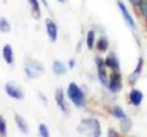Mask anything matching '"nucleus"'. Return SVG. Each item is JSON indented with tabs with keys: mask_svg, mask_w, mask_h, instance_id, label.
<instances>
[{
	"mask_svg": "<svg viewBox=\"0 0 147 137\" xmlns=\"http://www.w3.org/2000/svg\"><path fill=\"white\" fill-rule=\"evenodd\" d=\"M77 131L88 137H100V124L97 119H84L77 125Z\"/></svg>",
	"mask_w": 147,
	"mask_h": 137,
	"instance_id": "obj_1",
	"label": "nucleus"
},
{
	"mask_svg": "<svg viewBox=\"0 0 147 137\" xmlns=\"http://www.w3.org/2000/svg\"><path fill=\"white\" fill-rule=\"evenodd\" d=\"M25 72L30 79H36V77H39L44 72V66L38 60L27 58L25 60Z\"/></svg>",
	"mask_w": 147,
	"mask_h": 137,
	"instance_id": "obj_2",
	"label": "nucleus"
},
{
	"mask_svg": "<svg viewBox=\"0 0 147 137\" xmlns=\"http://www.w3.org/2000/svg\"><path fill=\"white\" fill-rule=\"evenodd\" d=\"M67 95L70 98L71 102L75 104L76 107H85L86 104V99H85V94L81 91V88L77 86L75 82H71L67 87Z\"/></svg>",
	"mask_w": 147,
	"mask_h": 137,
	"instance_id": "obj_3",
	"label": "nucleus"
},
{
	"mask_svg": "<svg viewBox=\"0 0 147 137\" xmlns=\"http://www.w3.org/2000/svg\"><path fill=\"white\" fill-rule=\"evenodd\" d=\"M96 65H97V68H98V79L100 81V83L108 87L109 79H108V75H107V68H105V61L102 58L96 56Z\"/></svg>",
	"mask_w": 147,
	"mask_h": 137,
	"instance_id": "obj_4",
	"label": "nucleus"
},
{
	"mask_svg": "<svg viewBox=\"0 0 147 137\" xmlns=\"http://www.w3.org/2000/svg\"><path fill=\"white\" fill-rule=\"evenodd\" d=\"M123 87V81H121V75L119 71H114L112 76L109 79V85H108V88L110 92L113 93H118L119 91Z\"/></svg>",
	"mask_w": 147,
	"mask_h": 137,
	"instance_id": "obj_5",
	"label": "nucleus"
},
{
	"mask_svg": "<svg viewBox=\"0 0 147 137\" xmlns=\"http://www.w3.org/2000/svg\"><path fill=\"white\" fill-rule=\"evenodd\" d=\"M118 6H119V9H120V11H121V15H123V19H124V21H125V24L130 27L132 31H136V24H135L134 19H132V16L130 15V12L127 11L125 4L119 0V1H118Z\"/></svg>",
	"mask_w": 147,
	"mask_h": 137,
	"instance_id": "obj_6",
	"label": "nucleus"
},
{
	"mask_svg": "<svg viewBox=\"0 0 147 137\" xmlns=\"http://www.w3.org/2000/svg\"><path fill=\"white\" fill-rule=\"evenodd\" d=\"M5 92L13 99L21 100L22 98H24V92L21 91V88L18 87L17 85L11 83V82H9V83L5 85Z\"/></svg>",
	"mask_w": 147,
	"mask_h": 137,
	"instance_id": "obj_7",
	"label": "nucleus"
},
{
	"mask_svg": "<svg viewBox=\"0 0 147 137\" xmlns=\"http://www.w3.org/2000/svg\"><path fill=\"white\" fill-rule=\"evenodd\" d=\"M45 27H47V33L52 42H55L58 38V26L55 25V22L50 19L45 20Z\"/></svg>",
	"mask_w": 147,
	"mask_h": 137,
	"instance_id": "obj_8",
	"label": "nucleus"
},
{
	"mask_svg": "<svg viewBox=\"0 0 147 137\" xmlns=\"http://www.w3.org/2000/svg\"><path fill=\"white\" fill-rule=\"evenodd\" d=\"M105 66L110 67L113 71H119L120 68V64H119V59L117 58L115 53H109L108 56L105 58Z\"/></svg>",
	"mask_w": 147,
	"mask_h": 137,
	"instance_id": "obj_9",
	"label": "nucleus"
},
{
	"mask_svg": "<svg viewBox=\"0 0 147 137\" xmlns=\"http://www.w3.org/2000/svg\"><path fill=\"white\" fill-rule=\"evenodd\" d=\"M142 67H144V59L140 58L139 59V62H137V65L135 67V70L132 71V74L130 76H129V82H130L131 85H135L136 81L139 80V77H140L141 72H142Z\"/></svg>",
	"mask_w": 147,
	"mask_h": 137,
	"instance_id": "obj_10",
	"label": "nucleus"
},
{
	"mask_svg": "<svg viewBox=\"0 0 147 137\" xmlns=\"http://www.w3.org/2000/svg\"><path fill=\"white\" fill-rule=\"evenodd\" d=\"M55 102H57V104L60 107V109H61L64 113H67L69 111L67 104L65 102V99H64V92H63L61 88H58L57 92H55Z\"/></svg>",
	"mask_w": 147,
	"mask_h": 137,
	"instance_id": "obj_11",
	"label": "nucleus"
},
{
	"mask_svg": "<svg viewBox=\"0 0 147 137\" xmlns=\"http://www.w3.org/2000/svg\"><path fill=\"white\" fill-rule=\"evenodd\" d=\"M129 98H130V102L134 104V105L139 107L141 102H142V98H144V94H142V92H140L139 89L136 88H132L131 92H130V95H129Z\"/></svg>",
	"mask_w": 147,
	"mask_h": 137,
	"instance_id": "obj_12",
	"label": "nucleus"
},
{
	"mask_svg": "<svg viewBox=\"0 0 147 137\" xmlns=\"http://www.w3.org/2000/svg\"><path fill=\"white\" fill-rule=\"evenodd\" d=\"M3 58L5 62L7 64H12L13 61V53H12V47L10 44H5L3 48Z\"/></svg>",
	"mask_w": 147,
	"mask_h": 137,
	"instance_id": "obj_13",
	"label": "nucleus"
},
{
	"mask_svg": "<svg viewBox=\"0 0 147 137\" xmlns=\"http://www.w3.org/2000/svg\"><path fill=\"white\" fill-rule=\"evenodd\" d=\"M15 122H16L17 127L20 129V131H22L24 134H27V132H28V125H27V122L25 121V119L22 116H20L18 114H15Z\"/></svg>",
	"mask_w": 147,
	"mask_h": 137,
	"instance_id": "obj_14",
	"label": "nucleus"
},
{
	"mask_svg": "<svg viewBox=\"0 0 147 137\" xmlns=\"http://www.w3.org/2000/svg\"><path fill=\"white\" fill-rule=\"evenodd\" d=\"M28 3H30V5H31L32 16H33L36 20H39L40 19V9H39L38 0H28Z\"/></svg>",
	"mask_w": 147,
	"mask_h": 137,
	"instance_id": "obj_15",
	"label": "nucleus"
},
{
	"mask_svg": "<svg viewBox=\"0 0 147 137\" xmlns=\"http://www.w3.org/2000/svg\"><path fill=\"white\" fill-rule=\"evenodd\" d=\"M53 71H54V74H57V75H64L66 72V66L64 65L61 61L55 60L53 62Z\"/></svg>",
	"mask_w": 147,
	"mask_h": 137,
	"instance_id": "obj_16",
	"label": "nucleus"
},
{
	"mask_svg": "<svg viewBox=\"0 0 147 137\" xmlns=\"http://www.w3.org/2000/svg\"><path fill=\"white\" fill-rule=\"evenodd\" d=\"M132 126V122L130 120V118L125 116L124 119H121V122H120V129H121V132L123 134H127L129 131H130Z\"/></svg>",
	"mask_w": 147,
	"mask_h": 137,
	"instance_id": "obj_17",
	"label": "nucleus"
},
{
	"mask_svg": "<svg viewBox=\"0 0 147 137\" xmlns=\"http://www.w3.org/2000/svg\"><path fill=\"white\" fill-rule=\"evenodd\" d=\"M108 45H109V42L107 37H100L97 42V49L99 52H105V50L108 49Z\"/></svg>",
	"mask_w": 147,
	"mask_h": 137,
	"instance_id": "obj_18",
	"label": "nucleus"
},
{
	"mask_svg": "<svg viewBox=\"0 0 147 137\" xmlns=\"http://www.w3.org/2000/svg\"><path fill=\"white\" fill-rule=\"evenodd\" d=\"M137 6L140 9V12L141 15L147 19V0H140L139 4H137Z\"/></svg>",
	"mask_w": 147,
	"mask_h": 137,
	"instance_id": "obj_19",
	"label": "nucleus"
},
{
	"mask_svg": "<svg viewBox=\"0 0 147 137\" xmlns=\"http://www.w3.org/2000/svg\"><path fill=\"white\" fill-rule=\"evenodd\" d=\"M112 113H113V115L115 116L117 119H120V120L126 116L125 113H124V110H123V108H120V107H114L113 110H112Z\"/></svg>",
	"mask_w": 147,
	"mask_h": 137,
	"instance_id": "obj_20",
	"label": "nucleus"
},
{
	"mask_svg": "<svg viewBox=\"0 0 147 137\" xmlns=\"http://www.w3.org/2000/svg\"><path fill=\"white\" fill-rule=\"evenodd\" d=\"M0 31H1V32H5V33H7V32L11 31V26H10V24L7 22V20L0 19Z\"/></svg>",
	"mask_w": 147,
	"mask_h": 137,
	"instance_id": "obj_21",
	"label": "nucleus"
},
{
	"mask_svg": "<svg viewBox=\"0 0 147 137\" xmlns=\"http://www.w3.org/2000/svg\"><path fill=\"white\" fill-rule=\"evenodd\" d=\"M0 137H6V120L0 115Z\"/></svg>",
	"mask_w": 147,
	"mask_h": 137,
	"instance_id": "obj_22",
	"label": "nucleus"
},
{
	"mask_svg": "<svg viewBox=\"0 0 147 137\" xmlns=\"http://www.w3.org/2000/svg\"><path fill=\"white\" fill-rule=\"evenodd\" d=\"M94 38H96V34H94V31H90L87 33V47L90 49L93 48V44H94Z\"/></svg>",
	"mask_w": 147,
	"mask_h": 137,
	"instance_id": "obj_23",
	"label": "nucleus"
},
{
	"mask_svg": "<svg viewBox=\"0 0 147 137\" xmlns=\"http://www.w3.org/2000/svg\"><path fill=\"white\" fill-rule=\"evenodd\" d=\"M38 130H39V135L40 137H49V130H48V127L47 125H44V124H40L39 127H38Z\"/></svg>",
	"mask_w": 147,
	"mask_h": 137,
	"instance_id": "obj_24",
	"label": "nucleus"
},
{
	"mask_svg": "<svg viewBox=\"0 0 147 137\" xmlns=\"http://www.w3.org/2000/svg\"><path fill=\"white\" fill-rule=\"evenodd\" d=\"M108 137H119V134L115 130L110 129V130H108Z\"/></svg>",
	"mask_w": 147,
	"mask_h": 137,
	"instance_id": "obj_25",
	"label": "nucleus"
},
{
	"mask_svg": "<svg viewBox=\"0 0 147 137\" xmlns=\"http://www.w3.org/2000/svg\"><path fill=\"white\" fill-rule=\"evenodd\" d=\"M74 66H75V61H74V59H70V61H69V67L72 68Z\"/></svg>",
	"mask_w": 147,
	"mask_h": 137,
	"instance_id": "obj_26",
	"label": "nucleus"
},
{
	"mask_svg": "<svg viewBox=\"0 0 147 137\" xmlns=\"http://www.w3.org/2000/svg\"><path fill=\"white\" fill-rule=\"evenodd\" d=\"M139 1L140 0H130V3L132 4V5H136V6H137V4H139Z\"/></svg>",
	"mask_w": 147,
	"mask_h": 137,
	"instance_id": "obj_27",
	"label": "nucleus"
},
{
	"mask_svg": "<svg viewBox=\"0 0 147 137\" xmlns=\"http://www.w3.org/2000/svg\"><path fill=\"white\" fill-rule=\"evenodd\" d=\"M39 97H40V98H42V100H43V102H44L45 104H47V99H45V97H44V95H43L42 93H40V92H39Z\"/></svg>",
	"mask_w": 147,
	"mask_h": 137,
	"instance_id": "obj_28",
	"label": "nucleus"
},
{
	"mask_svg": "<svg viewBox=\"0 0 147 137\" xmlns=\"http://www.w3.org/2000/svg\"><path fill=\"white\" fill-rule=\"evenodd\" d=\"M42 3L44 4V6H48V1H47V0H42Z\"/></svg>",
	"mask_w": 147,
	"mask_h": 137,
	"instance_id": "obj_29",
	"label": "nucleus"
},
{
	"mask_svg": "<svg viewBox=\"0 0 147 137\" xmlns=\"http://www.w3.org/2000/svg\"><path fill=\"white\" fill-rule=\"evenodd\" d=\"M58 1H59V3H64V1H65V0H58Z\"/></svg>",
	"mask_w": 147,
	"mask_h": 137,
	"instance_id": "obj_30",
	"label": "nucleus"
}]
</instances>
